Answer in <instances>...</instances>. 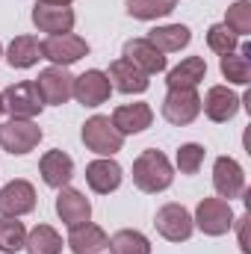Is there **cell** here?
<instances>
[{"label": "cell", "instance_id": "1", "mask_svg": "<svg viewBox=\"0 0 251 254\" xmlns=\"http://www.w3.org/2000/svg\"><path fill=\"white\" fill-rule=\"evenodd\" d=\"M172 181H175V169H172V163H169V157L163 151L148 148L133 160V184H136V190L157 195V192L169 190Z\"/></svg>", "mask_w": 251, "mask_h": 254}, {"label": "cell", "instance_id": "2", "mask_svg": "<svg viewBox=\"0 0 251 254\" xmlns=\"http://www.w3.org/2000/svg\"><path fill=\"white\" fill-rule=\"evenodd\" d=\"M42 127L33 119H9L0 125V148L12 157H24L42 142Z\"/></svg>", "mask_w": 251, "mask_h": 254}, {"label": "cell", "instance_id": "3", "mask_svg": "<svg viewBox=\"0 0 251 254\" xmlns=\"http://www.w3.org/2000/svg\"><path fill=\"white\" fill-rule=\"evenodd\" d=\"M80 139H83V145H86L92 154H98V157H113V154H119L122 145H125V136L113 127V122H110L107 116H92V119H86V125L80 130Z\"/></svg>", "mask_w": 251, "mask_h": 254}, {"label": "cell", "instance_id": "4", "mask_svg": "<svg viewBox=\"0 0 251 254\" xmlns=\"http://www.w3.org/2000/svg\"><path fill=\"white\" fill-rule=\"evenodd\" d=\"M195 228L207 237H222L234 228V210H231V201L225 198H201L198 207H195V216H192Z\"/></svg>", "mask_w": 251, "mask_h": 254}, {"label": "cell", "instance_id": "5", "mask_svg": "<svg viewBox=\"0 0 251 254\" xmlns=\"http://www.w3.org/2000/svg\"><path fill=\"white\" fill-rule=\"evenodd\" d=\"M0 95H3V113H9V119H36L45 110V101L33 80H21Z\"/></svg>", "mask_w": 251, "mask_h": 254}, {"label": "cell", "instance_id": "6", "mask_svg": "<svg viewBox=\"0 0 251 254\" xmlns=\"http://www.w3.org/2000/svg\"><path fill=\"white\" fill-rule=\"evenodd\" d=\"M154 228L163 240L169 243H187L195 231V222H192V213H189L184 204H163L154 216Z\"/></svg>", "mask_w": 251, "mask_h": 254}, {"label": "cell", "instance_id": "7", "mask_svg": "<svg viewBox=\"0 0 251 254\" xmlns=\"http://www.w3.org/2000/svg\"><path fill=\"white\" fill-rule=\"evenodd\" d=\"M36 89H39L45 107H63V104H68V98H74V74L63 65H51V68L39 71Z\"/></svg>", "mask_w": 251, "mask_h": 254}, {"label": "cell", "instance_id": "8", "mask_svg": "<svg viewBox=\"0 0 251 254\" xmlns=\"http://www.w3.org/2000/svg\"><path fill=\"white\" fill-rule=\"evenodd\" d=\"M83 57H89V42L83 36L63 33V36H48L42 42V60H51L54 65L68 68L71 63H77Z\"/></svg>", "mask_w": 251, "mask_h": 254}, {"label": "cell", "instance_id": "9", "mask_svg": "<svg viewBox=\"0 0 251 254\" xmlns=\"http://www.w3.org/2000/svg\"><path fill=\"white\" fill-rule=\"evenodd\" d=\"M201 116V98L195 89H169L163 101V119L169 125L187 127Z\"/></svg>", "mask_w": 251, "mask_h": 254}, {"label": "cell", "instance_id": "10", "mask_svg": "<svg viewBox=\"0 0 251 254\" xmlns=\"http://www.w3.org/2000/svg\"><path fill=\"white\" fill-rule=\"evenodd\" d=\"M113 95V83L101 68H89L80 77H74V98L83 107H101Z\"/></svg>", "mask_w": 251, "mask_h": 254}, {"label": "cell", "instance_id": "11", "mask_svg": "<svg viewBox=\"0 0 251 254\" xmlns=\"http://www.w3.org/2000/svg\"><path fill=\"white\" fill-rule=\"evenodd\" d=\"M36 210V190L30 181H9L3 190H0V216H9V219H21L27 213Z\"/></svg>", "mask_w": 251, "mask_h": 254}, {"label": "cell", "instance_id": "12", "mask_svg": "<svg viewBox=\"0 0 251 254\" xmlns=\"http://www.w3.org/2000/svg\"><path fill=\"white\" fill-rule=\"evenodd\" d=\"M213 187L219 192V198H225V201L240 198L246 192V172H243V166L234 157H219L213 163Z\"/></svg>", "mask_w": 251, "mask_h": 254}, {"label": "cell", "instance_id": "13", "mask_svg": "<svg viewBox=\"0 0 251 254\" xmlns=\"http://www.w3.org/2000/svg\"><path fill=\"white\" fill-rule=\"evenodd\" d=\"M240 107H243V98H240L237 92H231L228 86H210L207 95H204V101H201V110H204L207 119L216 122V125L231 122V119L240 113Z\"/></svg>", "mask_w": 251, "mask_h": 254}, {"label": "cell", "instance_id": "14", "mask_svg": "<svg viewBox=\"0 0 251 254\" xmlns=\"http://www.w3.org/2000/svg\"><path fill=\"white\" fill-rule=\"evenodd\" d=\"M122 181H125V172H122V166L113 157H98V160H92L86 166V184H89V190L98 192V195L116 192L122 187Z\"/></svg>", "mask_w": 251, "mask_h": 254}, {"label": "cell", "instance_id": "15", "mask_svg": "<svg viewBox=\"0 0 251 254\" xmlns=\"http://www.w3.org/2000/svg\"><path fill=\"white\" fill-rule=\"evenodd\" d=\"M74 9L68 6H51V3H42L36 0L33 6V24L42 30V33H51V36H63L74 30Z\"/></svg>", "mask_w": 251, "mask_h": 254}, {"label": "cell", "instance_id": "16", "mask_svg": "<svg viewBox=\"0 0 251 254\" xmlns=\"http://www.w3.org/2000/svg\"><path fill=\"white\" fill-rule=\"evenodd\" d=\"M57 216L63 219V225L77 228V225H83V222L92 219V204H89V198L80 190L63 187L60 195H57Z\"/></svg>", "mask_w": 251, "mask_h": 254}, {"label": "cell", "instance_id": "17", "mask_svg": "<svg viewBox=\"0 0 251 254\" xmlns=\"http://www.w3.org/2000/svg\"><path fill=\"white\" fill-rule=\"evenodd\" d=\"M39 172H42V181L51 187V190H63L71 184V178H74V160L60 151V148H54V151H48L42 160H39Z\"/></svg>", "mask_w": 251, "mask_h": 254}, {"label": "cell", "instance_id": "18", "mask_svg": "<svg viewBox=\"0 0 251 254\" xmlns=\"http://www.w3.org/2000/svg\"><path fill=\"white\" fill-rule=\"evenodd\" d=\"M125 60H130L139 71H145L148 77L166 71V65H169L166 54H160L148 39H127L125 42Z\"/></svg>", "mask_w": 251, "mask_h": 254}, {"label": "cell", "instance_id": "19", "mask_svg": "<svg viewBox=\"0 0 251 254\" xmlns=\"http://www.w3.org/2000/svg\"><path fill=\"white\" fill-rule=\"evenodd\" d=\"M107 77H110L113 89H119V92H125V95H142V92H148V86H151L148 74L139 71V68L130 63V60H125V57L110 65Z\"/></svg>", "mask_w": 251, "mask_h": 254}, {"label": "cell", "instance_id": "20", "mask_svg": "<svg viewBox=\"0 0 251 254\" xmlns=\"http://www.w3.org/2000/svg\"><path fill=\"white\" fill-rule=\"evenodd\" d=\"M113 127L122 133V136H136L142 130H148L154 122V110L148 104H125L113 113Z\"/></svg>", "mask_w": 251, "mask_h": 254}, {"label": "cell", "instance_id": "21", "mask_svg": "<svg viewBox=\"0 0 251 254\" xmlns=\"http://www.w3.org/2000/svg\"><path fill=\"white\" fill-rule=\"evenodd\" d=\"M110 237L101 225H92V222H83L77 228H71L68 234V249L74 254H101L107 249Z\"/></svg>", "mask_w": 251, "mask_h": 254}, {"label": "cell", "instance_id": "22", "mask_svg": "<svg viewBox=\"0 0 251 254\" xmlns=\"http://www.w3.org/2000/svg\"><path fill=\"white\" fill-rule=\"evenodd\" d=\"M148 42L160 54H178V51H184L189 42H192V33H189L187 24H166V27L151 30L148 33Z\"/></svg>", "mask_w": 251, "mask_h": 254}, {"label": "cell", "instance_id": "23", "mask_svg": "<svg viewBox=\"0 0 251 254\" xmlns=\"http://www.w3.org/2000/svg\"><path fill=\"white\" fill-rule=\"evenodd\" d=\"M207 77V63L204 57H187L181 65H175L169 71V89H195L201 80Z\"/></svg>", "mask_w": 251, "mask_h": 254}, {"label": "cell", "instance_id": "24", "mask_svg": "<svg viewBox=\"0 0 251 254\" xmlns=\"http://www.w3.org/2000/svg\"><path fill=\"white\" fill-rule=\"evenodd\" d=\"M42 60V42L33 36H15L9 51H6V63L12 68H33Z\"/></svg>", "mask_w": 251, "mask_h": 254}, {"label": "cell", "instance_id": "25", "mask_svg": "<svg viewBox=\"0 0 251 254\" xmlns=\"http://www.w3.org/2000/svg\"><path fill=\"white\" fill-rule=\"evenodd\" d=\"M110 254H151V240L142 234V231H116L107 243Z\"/></svg>", "mask_w": 251, "mask_h": 254}, {"label": "cell", "instance_id": "26", "mask_svg": "<svg viewBox=\"0 0 251 254\" xmlns=\"http://www.w3.org/2000/svg\"><path fill=\"white\" fill-rule=\"evenodd\" d=\"M24 249H27V254H60L63 252V237L51 225H36L27 234Z\"/></svg>", "mask_w": 251, "mask_h": 254}, {"label": "cell", "instance_id": "27", "mask_svg": "<svg viewBox=\"0 0 251 254\" xmlns=\"http://www.w3.org/2000/svg\"><path fill=\"white\" fill-rule=\"evenodd\" d=\"M219 68H222V77L228 83H237V86H249L251 83V57H246V54H237V51L225 54Z\"/></svg>", "mask_w": 251, "mask_h": 254}, {"label": "cell", "instance_id": "28", "mask_svg": "<svg viewBox=\"0 0 251 254\" xmlns=\"http://www.w3.org/2000/svg\"><path fill=\"white\" fill-rule=\"evenodd\" d=\"M27 243V228L18 219L0 216V252L3 254H18Z\"/></svg>", "mask_w": 251, "mask_h": 254}, {"label": "cell", "instance_id": "29", "mask_svg": "<svg viewBox=\"0 0 251 254\" xmlns=\"http://www.w3.org/2000/svg\"><path fill=\"white\" fill-rule=\"evenodd\" d=\"M178 0H127V12L139 21H157L172 15Z\"/></svg>", "mask_w": 251, "mask_h": 254}, {"label": "cell", "instance_id": "30", "mask_svg": "<svg viewBox=\"0 0 251 254\" xmlns=\"http://www.w3.org/2000/svg\"><path fill=\"white\" fill-rule=\"evenodd\" d=\"M231 33L237 36H249L251 33V0H237L234 6H228V15L222 21Z\"/></svg>", "mask_w": 251, "mask_h": 254}, {"label": "cell", "instance_id": "31", "mask_svg": "<svg viewBox=\"0 0 251 254\" xmlns=\"http://www.w3.org/2000/svg\"><path fill=\"white\" fill-rule=\"evenodd\" d=\"M237 45H240V36H237V33H231L225 24H213V27L207 30V48H210L213 54H219V57L234 54V51H237Z\"/></svg>", "mask_w": 251, "mask_h": 254}, {"label": "cell", "instance_id": "32", "mask_svg": "<svg viewBox=\"0 0 251 254\" xmlns=\"http://www.w3.org/2000/svg\"><path fill=\"white\" fill-rule=\"evenodd\" d=\"M204 145H198V142H187V145H181L178 148V169H181V175H198V169L204 166Z\"/></svg>", "mask_w": 251, "mask_h": 254}, {"label": "cell", "instance_id": "33", "mask_svg": "<svg viewBox=\"0 0 251 254\" xmlns=\"http://www.w3.org/2000/svg\"><path fill=\"white\" fill-rule=\"evenodd\" d=\"M234 225H240V249L243 254H249V240H246V225H249V216H240V219H234Z\"/></svg>", "mask_w": 251, "mask_h": 254}, {"label": "cell", "instance_id": "34", "mask_svg": "<svg viewBox=\"0 0 251 254\" xmlns=\"http://www.w3.org/2000/svg\"><path fill=\"white\" fill-rule=\"evenodd\" d=\"M42 3H51V6H71L74 0H42Z\"/></svg>", "mask_w": 251, "mask_h": 254}, {"label": "cell", "instance_id": "35", "mask_svg": "<svg viewBox=\"0 0 251 254\" xmlns=\"http://www.w3.org/2000/svg\"><path fill=\"white\" fill-rule=\"evenodd\" d=\"M0 116H3V95H0Z\"/></svg>", "mask_w": 251, "mask_h": 254}, {"label": "cell", "instance_id": "36", "mask_svg": "<svg viewBox=\"0 0 251 254\" xmlns=\"http://www.w3.org/2000/svg\"><path fill=\"white\" fill-rule=\"evenodd\" d=\"M0 57H3V45H0Z\"/></svg>", "mask_w": 251, "mask_h": 254}]
</instances>
